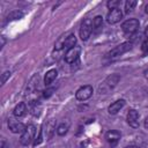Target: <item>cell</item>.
Instances as JSON below:
<instances>
[{
    "label": "cell",
    "mask_w": 148,
    "mask_h": 148,
    "mask_svg": "<svg viewBox=\"0 0 148 148\" xmlns=\"http://www.w3.org/2000/svg\"><path fill=\"white\" fill-rule=\"evenodd\" d=\"M3 45H5V38L1 37V47H3Z\"/></svg>",
    "instance_id": "4316f807"
},
{
    "label": "cell",
    "mask_w": 148,
    "mask_h": 148,
    "mask_svg": "<svg viewBox=\"0 0 148 148\" xmlns=\"http://www.w3.org/2000/svg\"><path fill=\"white\" fill-rule=\"evenodd\" d=\"M25 112H27V105H25V103H23V102L18 103V104L14 108V111H13L14 116H15V117H17V118H20V117L24 116V114H25Z\"/></svg>",
    "instance_id": "5bb4252c"
},
{
    "label": "cell",
    "mask_w": 148,
    "mask_h": 148,
    "mask_svg": "<svg viewBox=\"0 0 148 148\" xmlns=\"http://www.w3.org/2000/svg\"><path fill=\"white\" fill-rule=\"evenodd\" d=\"M102 24H103V17L101 15L95 16L94 20H92V30L94 31H98L102 28Z\"/></svg>",
    "instance_id": "e0dca14e"
},
{
    "label": "cell",
    "mask_w": 148,
    "mask_h": 148,
    "mask_svg": "<svg viewBox=\"0 0 148 148\" xmlns=\"http://www.w3.org/2000/svg\"><path fill=\"white\" fill-rule=\"evenodd\" d=\"M139 25L140 23L136 18H130V20H126L121 24V29L126 35H132L139 29Z\"/></svg>",
    "instance_id": "8992f818"
},
{
    "label": "cell",
    "mask_w": 148,
    "mask_h": 148,
    "mask_svg": "<svg viewBox=\"0 0 148 148\" xmlns=\"http://www.w3.org/2000/svg\"><path fill=\"white\" fill-rule=\"evenodd\" d=\"M141 51H142L143 54H147V53H148V39H147V38H146V39L142 42V44H141Z\"/></svg>",
    "instance_id": "7402d4cb"
},
{
    "label": "cell",
    "mask_w": 148,
    "mask_h": 148,
    "mask_svg": "<svg viewBox=\"0 0 148 148\" xmlns=\"http://www.w3.org/2000/svg\"><path fill=\"white\" fill-rule=\"evenodd\" d=\"M53 90H54V89H47V90H45V91H44V97H49V96L52 94Z\"/></svg>",
    "instance_id": "cb8c5ba5"
},
{
    "label": "cell",
    "mask_w": 148,
    "mask_h": 148,
    "mask_svg": "<svg viewBox=\"0 0 148 148\" xmlns=\"http://www.w3.org/2000/svg\"><path fill=\"white\" fill-rule=\"evenodd\" d=\"M135 6H136V1H135V0H127V1L125 2V13L132 12Z\"/></svg>",
    "instance_id": "ffe728a7"
},
{
    "label": "cell",
    "mask_w": 148,
    "mask_h": 148,
    "mask_svg": "<svg viewBox=\"0 0 148 148\" xmlns=\"http://www.w3.org/2000/svg\"><path fill=\"white\" fill-rule=\"evenodd\" d=\"M23 16V13L20 10H13L7 15V21H13V20H18Z\"/></svg>",
    "instance_id": "ac0fdd59"
},
{
    "label": "cell",
    "mask_w": 148,
    "mask_h": 148,
    "mask_svg": "<svg viewBox=\"0 0 148 148\" xmlns=\"http://www.w3.org/2000/svg\"><path fill=\"white\" fill-rule=\"evenodd\" d=\"M125 105V101L124 99H117L116 102H113L112 104H110L108 111L110 114H116L118 111H120Z\"/></svg>",
    "instance_id": "7c38bea8"
},
{
    "label": "cell",
    "mask_w": 148,
    "mask_h": 148,
    "mask_svg": "<svg viewBox=\"0 0 148 148\" xmlns=\"http://www.w3.org/2000/svg\"><path fill=\"white\" fill-rule=\"evenodd\" d=\"M92 92H94L92 87L89 86V84H86V86L80 87V88L76 90V92H75V97H76L77 101H87L88 98L91 97Z\"/></svg>",
    "instance_id": "5b68a950"
},
{
    "label": "cell",
    "mask_w": 148,
    "mask_h": 148,
    "mask_svg": "<svg viewBox=\"0 0 148 148\" xmlns=\"http://www.w3.org/2000/svg\"><path fill=\"white\" fill-rule=\"evenodd\" d=\"M145 36H146V38L148 39V25H147L146 29H145Z\"/></svg>",
    "instance_id": "d4e9b609"
},
{
    "label": "cell",
    "mask_w": 148,
    "mask_h": 148,
    "mask_svg": "<svg viewBox=\"0 0 148 148\" xmlns=\"http://www.w3.org/2000/svg\"><path fill=\"white\" fill-rule=\"evenodd\" d=\"M145 127H146V128H148V117L145 119Z\"/></svg>",
    "instance_id": "484cf974"
},
{
    "label": "cell",
    "mask_w": 148,
    "mask_h": 148,
    "mask_svg": "<svg viewBox=\"0 0 148 148\" xmlns=\"http://www.w3.org/2000/svg\"><path fill=\"white\" fill-rule=\"evenodd\" d=\"M80 52H81V47L80 46H74V47H71L67 50V52L65 53V61L67 64H73L74 61H76L79 59V56H80Z\"/></svg>",
    "instance_id": "52a82bcc"
},
{
    "label": "cell",
    "mask_w": 148,
    "mask_h": 148,
    "mask_svg": "<svg viewBox=\"0 0 148 148\" xmlns=\"http://www.w3.org/2000/svg\"><path fill=\"white\" fill-rule=\"evenodd\" d=\"M35 134H36V127L34 125H28L25 126V130L23 131V133H21V138H20V142L23 146H29L31 143V141L35 139Z\"/></svg>",
    "instance_id": "3957f363"
},
{
    "label": "cell",
    "mask_w": 148,
    "mask_h": 148,
    "mask_svg": "<svg viewBox=\"0 0 148 148\" xmlns=\"http://www.w3.org/2000/svg\"><path fill=\"white\" fill-rule=\"evenodd\" d=\"M143 74H145V77H146V79H147V80H148V69H146V71H145V73H143Z\"/></svg>",
    "instance_id": "83f0119b"
},
{
    "label": "cell",
    "mask_w": 148,
    "mask_h": 148,
    "mask_svg": "<svg viewBox=\"0 0 148 148\" xmlns=\"http://www.w3.org/2000/svg\"><path fill=\"white\" fill-rule=\"evenodd\" d=\"M57 76H58L57 69H50V71H47L46 74H45V76H44V83H45V86H50L57 79Z\"/></svg>",
    "instance_id": "4fadbf2b"
},
{
    "label": "cell",
    "mask_w": 148,
    "mask_h": 148,
    "mask_svg": "<svg viewBox=\"0 0 148 148\" xmlns=\"http://www.w3.org/2000/svg\"><path fill=\"white\" fill-rule=\"evenodd\" d=\"M10 76V72H8V71H6L3 74H2V77H1V84H3V83H6V81H7V79Z\"/></svg>",
    "instance_id": "603a6c76"
},
{
    "label": "cell",
    "mask_w": 148,
    "mask_h": 148,
    "mask_svg": "<svg viewBox=\"0 0 148 148\" xmlns=\"http://www.w3.org/2000/svg\"><path fill=\"white\" fill-rule=\"evenodd\" d=\"M8 127L13 133H23V131L25 130V125L18 120H15L13 118L8 119Z\"/></svg>",
    "instance_id": "9c48e42d"
},
{
    "label": "cell",
    "mask_w": 148,
    "mask_h": 148,
    "mask_svg": "<svg viewBox=\"0 0 148 148\" xmlns=\"http://www.w3.org/2000/svg\"><path fill=\"white\" fill-rule=\"evenodd\" d=\"M146 13H148V5L146 6Z\"/></svg>",
    "instance_id": "f546056e"
},
{
    "label": "cell",
    "mask_w": 148,
    "mask_h": 148,
    "mask_svg": "<svg viewBox=\"0 0 148 148\" xmlns=\"http://www.w3.org/2000/svg\"><path fill=\"white\" fill-rule=\"evenodd\" d=\"M119 80H120V76L118 74H111V75H109L102 82V84H99L98 92L99 94H108L110 90H112L117 86V83L119 82Z\"/></svg>",
    "instance_id": "6da1fadb"
},
{
    "label": "cell",
    "mask_w": 148,
    "mask_h": 148,
    "mask_svg": "<svg viewBox=\"0 0 148 148\" xmlns=\"http://www.w3.org/2000/svg\"><path fill=\"white\" fill-rule=\"evenodd\" d=\"M123 17V12L121 9L119 8H114V9H111L108 15H106V21L108 23L110 24H114V23H118Z\"/></svg>",
    "instance_id": "ba28073f"
},
{
    "label": "cell",
    "mask_w": 148,
    "mask_h": 148,
    "mask_svg": "<svg viewBox=\"0 0 148 148\" xmlns=\"http://www.w3.org/2000/svg\"><path fill=\"white\" fill-rule=\"evenodd\" d=\"M105 139H106V141L113 147L114 145H117V142H118L119 139H120V132H118V131H109V132L105 134Z\"/></svg>",
    "instance_id": "8fae6325"
},
{
    "label": "cell",
    "mask_w": 148,
    "mask_h": 148,
    "mask_svg": "<svg viewBox=\"0 0 148 148\" xmlns=\"http://www.w3.org/2000/svg\"><path fill=\"white\" fill-rule=\"evenodd\" d=\"M132 49V43L131 42H125V43H121L120 45L116 46L114 49H112L111 51H109L105 57L109 58V59H113V58H117V57H120L121 54H124L125 52L130 51Z\"/></svg>",
    "instance_id": "7a4b0ae2"
},
{
    "label": "cell",
    "mask_w": 148,
    "mask_h": 148,
    "mask_svg": "<svg viewBox=\"0 0 148 148\" xmlns=\"http://www.w3.org/2000/svg\"><path fill=\"white\" fill-rule=\"evenodd\" d=\"M125 148H140V147H138V146H127Z\"/></svg>",
    "instance_id": "f1b7e54d"
},
{
    "label": "cell",
    "mask_w": 148,
    "mask_h": 148,
    "mask_svg": "<svg viewBox=\"0 0 148 148\" xmlns=\"http://www.w3.org/2000/svg\"><path fill=\"white\" fill-rule=\"evenodd\" d=\"M127 123L133 128L139 127V113H138L136 110L131 109L128 111V113H127Z\"/></svg>",
    "instance_id": "30bf717a"
},
{
    "label": "cell",
    "mask_w": 148,
    "mask_h": 148,
    "mask_svg": "<svg viewBox=\"0 0 148 148\" xmlns=\"http://www.w3.org/2000/svg\"><path fill=\"white\" fill-rule=\"evenodd\" d=\"M69 125H71V123H69L68 120L61 123V124L57 127V134H58V135H65V134L67 133L68 128H69Z\"/></svg>",
    "instance_id": "2e32d148"
},
{
    "label": "cell",
    "mask_w": 148,
    "mask_h": 148,
    "mask_svg": "<svg viewBox=\"0 0 148 148\" xmlns=\"http://www.w3.org/2000/svg\"><path fill=\"white\" fill-rule=\"evenodd\" d=\"M62 45H64L65 47H68V49L76 46V37H75V35L71 34L68 37H66V39L64 40V44H62Z\"/></svg>",
    "instance_id": "9a60e30c"
},
{
    "label": "cell",
    "mask_w": 148,
    "mask_h": 148,
    "mask_svg": "<svg viewBox=\"0 0 148 148\" xmlns=\"http://www.w3.org/2000/svg\"><path fill=\"white\" fill-rule=\"evenodd\" d=\"M92 31V21L90 18H84L81 22V27H80V37L82 40H87Z\"/></svg>",
    "instance_id": "277c9868"
},
{
    "label": "cell",
    "mask_w": 148,
    "mask_h": 148,
    "mask_svg": "<svg viewBox=\"0 0 148 148\" xmlns=\"http://www.w3.org/2000/svg\"><path fill=\"white\" fill-rule=\"evenodd\" d=\"M54 128H56V123H54V120L52 119V120H50V121L46 124V136H47V138H51V136H52V134H53V132H54Z\"/></svg>",
    "instance_id": "d6986e66"
},
{
    "label": "cell",
    "mask_w": 148,
    "mask_h": 148,
    "mask_svg": "<svg viewBox=\"0 0 148 148\" xmlns=\"http://www.w3.org/2000/svg\"><path fill=\"white\" fill-rule=\"evenodd\" d=\"M119 5H120V0H110L106 3V6H108V8H110V10L114 9V8H119L118 7Z\"/></svg>",
    "instance_id": "44dd1931"
}]
</instances>
